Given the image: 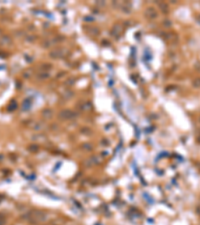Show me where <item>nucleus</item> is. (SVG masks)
<instances>
[{
    "label": "nucleus",
    "instance_id": "nucleus-1",
    "mask_svg": "<svg viewBox=\"0 0 200 225\" xmlns=\"http://www.w3.org/2000/svg\"><path fill=\"white\" fill-rule=\"evenodd\" d=\"M193 85H194L195 87H200V78L195 79L194 82H193Z\"/></svg>",
    "mask_w": 200,
    "mask_h": 225
}]
</instances>
